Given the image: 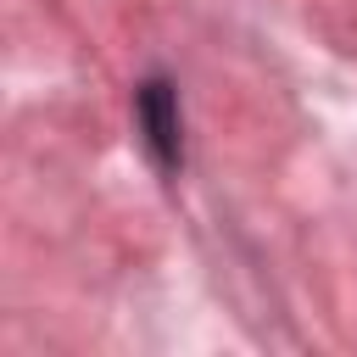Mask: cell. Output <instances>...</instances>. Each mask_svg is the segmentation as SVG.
Instances as JSON below:
<instances>
[{"label": "cell", "mask_w": 357, "mask_h": 357, "mask_svg": "<svg viewBox=\"0 0 357 357\" xmlns=\"http://www.w3.org/2000/svg\"><path fill=\"white\" fill-rule=\"evenodd\" d=\"M134 123H139L151 162L162 173H178L184 167V117H178V95H173L167 78H145L134 89Z\"/></svg>", "instance_id": "6da1fadb"}]
</instances>
